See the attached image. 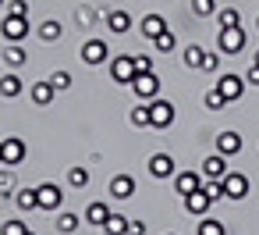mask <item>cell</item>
<instances>
[{
	"instance_id": "obj_3",
	"label": "cell",
	"mask_w": 259,
	"mask_h": 235,
	"mask_svg": "<svg viewBox=\"0 0 259 235\" xmlns=\"http://www.w3.org/2000/svg\"><path fill=\"white\" fill-rule=\"evenodd\" d=\"M110 79L117 86H132V79H135V57H128V54L110 57Z\"/></svg>"
},
{
	"instance_id": "obj_31",
	"label": "cell",
	"mask_w": 259,
	"mask_h": 235,
	"mask_svg": "<svg viewBox=\"0 0 259 235\" xmlns=\"http://www.w3.org/2000/svg\"><path fill=\"white\" fill-rule=\"evenodd\" d=\"M202 104H206L209 111H224V107H227V100H224V93H220L217 86H213V89L206 93V100H202Z\"/></svg>"
},
{
	"instance_id": "obj_9",
	"label": "cell",
	"mask_w": 259,
	"mask_h": 235,
	"mask_svg": "<svg viewBox=\"0 0 259 235\" xmlns=\"http://www.w3.org/2000/svg\"><path fill=\"white\" fill-rule=\"evenodd\" d=\"M25 153H29V146H25L18 136H8V139H4V164H8V167L22 164V160H25Z\"/></svg>"
},
{
	"instance_id": "obj_6",
	"label": "cell",
	"mask_w": 259,
	"mask_h": 235,
	"mask_svg": "<svg viewBox=\"0 0 259 235\" xmlns=\"http://www.w3.org/2000/svg\"><path fill=\"white\" fill-rule=\"evenodd\" d=\"M107 57H110V47L103 43V40H85V47H82V61L85 64H107Z\"/></svg>"
},
{
	"instance_id": "obj_22",
	"label": "cell",
	"mask_w": 259,
	"mask_h": 235,
	"mask_svg": "<svg viewBox=\"0 0 259 235\" xmlns=\"http://www.w3.org/2000/svg\"><path fill=\"white\" fill-rule=\"evenodd\" d=\"M4 61H8L11 68H22V64L29 61V54L22 50V43H8V50H4Z\"/></svg>"
},
{
	"instance_id": "obj_5",
	"label": "cell",
	"mask_w": 259,
	"mask_h": 235,
	"mask_svg": "<svg viewBox=\"0 0 259 235\" xmlns=\"http://www.w3.org/2000/svg\"><path fill=\"white\" fill-rule=\"evenodd\" d=\"M149 118H153V128H170L174 125V104L170 100H149Z\"/></svg>"
},
{
	"instance_id": "obj_42",
	"label": "cell",
	"mask_w": 259,
	"mask_h": 235,
	"mask_svg": "<svg viewBox=\"0 0 259 235\" xmlns=\"http://www.w3.org/2000/svg\"><path fill=\"white\" fill-rule=\"evenodd\" d=\"M248 86H259V64L248 68Z\"/></svg>"
},
{
	"instance_id": "obj_37",
	"label": "cell",
	"mask_w": 259,
	"mask_h": 235,
	"mask_svg": "<svg viewBox=\"0 0 259 235\" xmlns=\"http://www.w3.org/2000/svg\"><path fill=\"white\" fill-rule=\"evenodd\" d=\"M15 189V175L11 171H0V196H8Z\"/></svg>"
},
{
	"instance_id": "obj_33",
	"label": "cell",
	"mask_w": 259,
	"mask_h": 235,
	"mask_svg": "<svg viewBox=\"0 0 259 235\" xmlns=\"http://www.w3.org/2000/svg\"><path fill=\"white\" fill-rule=\"evenodd\" d=\"M57 228H61L64 235H71V231L78 228V214H61V217H57Z\"/></svg>"
},
{
	"instance_id": "obj_47",
	"label": "cell",
	"mask_w": 259,
	"mask_h": 235,
	"mask_svg": "<svg viewBox=\"0 0 259 235\" xmlns=\"http://www.w3.org/2000/svg\"><path fill=\"white\" fill-rule=\"evenodd\" d=\"M25 235H32V231H25Z\"/></svg>"
},
{
	"instance_id": "obj_23",
	"label": "cell",
	"mask_w": 259,
	"mask_h": 235,
	"mask_svg": "<svg viewBox=\"0 0 259 235\" xmlns=\"http://www.w3.org/2000/svg\"><path fill=\"white\" fill-rule=\"evenodd\" d=\"M15 203H18V210H39V196H36V189H18Z\"/></svg>"
},
{
	"instance_id": "obj_34",
	"label": "cell",
	"mask_w": 259,
	"mask_h": 235,
	"mask_svg": "<svg viewBox=\"0 0 259 235\" xmlns=\"http://www.w3.org/2000/svg\"><path fill=\"white\" fill-rule=\"evenodd\" d=\"M192 11H195L199 18H206V15L217 11V0H192Z\"/></svg>"
},
{
	"instance_id": "obj_29",
	"label": "cell",
	"mask_w": 259,
	"mask_h": 235,
	"mask_svg": "<svg viewBox=\"0 0 259 235\" xmlns=\"http://www.w3.org/2000/svg\"><path fill=\"white\" fill-rule=\"evenodd\" d=\"M199 235H227V228L220 221H213V217H202L199 221Z\"/></svg>"
},
{
	"instance_id": "obj_28",
	"label": "cell",
	"mask_w": 259,
	"mask_h": 235,
	"mask_svg": "<svg viewBox=\"0 0 259 235\" xmlns=\"http://www.w3.org/2000/svg\"><path fill=\"white\" fill-rule=\"evenodd\" d=\"M39 40H43V43L61 40V22H43V25H39Z\"/></svg>"
},
{
	"instance_id": "obj_24",
	"label": "cell",
	"mask_w": 259,
	"mask_h": 235,
	"mask_svg": "<svg viewBox=\"0 0 259 235\" xmlns=\"http://www.w3.org/2000/svg\"><path fill=\"white\" fill-rule=\"evenodd\" d=\"M128 224H132V221H128L124 214H110L103 228H107V235H128Z\"/></svg>"
},
{
	"instance_id": "obj_11",
	"label": "cell",
	"mask_w": 259,
	"mask_h": 235,
	"mask_svg": "<svg viewBox=\"0 0 259 235\" xmlns=\"http://www.w3.org/2000/svg\"><path fill=\"white\" fill-rule=\"evenodd\" d=\"M245 192H248V178L238 175V171H227V178H224V196H227V199H241Z\"/></svg>"
},
{
	"instance_id": "obj_14",
	"label": "cell",
	"mask_w": 259,
	"mask_h": 235,
	"mask_svg": "<svg viewBox=\"0 0 259 235\" xmlns=\"http://www.w3.org/2000/svg\"><path fill=\"white\" fill-rule=\"evenodd\" d=\"M202 175H206V178H220V182H224V178H227V157H224V153L206 157V160H202Z\"/></svg>"
},
{
	"instance_id": "obj_45",
	"label": "cell",
	"mask_w": 259,
	"mask_h": 235,
	"mask_svg": "<svg viewBox=\"0 0 259 235\" xmlns=\"http://www.w3.org/2000/svg\"><path fill=\"white\" fill-rule=\"evenodd\" d=\"M0 8H4V0H0Z\"/></svg>"
},
{
	"instance_id": "obj_16",
	"label": "cell",
	"mask_w": 259,
	"mask_h": 235,
	"mask_svg": "<svg viewBox=\"0 0 259 235\" xmlns=\"http://www.w3.org/2000/svg\"><path fill=\"white\" fill-rule=\"evenodd\" d=\"M139 29H142L146 40H156L160 32H167V22H163V15H146V18L139 22Z\"/></svg>"
},
{
	"instance_id": "obj_13",
	"label": "cell",
	"mask_w": 259,
	"mask_h": 235,
	"mask_svg": "<svg viewBox=\"0 0 259 235\" xmlns=\"http://www.w3.org/2000/svg\"><path fill=\"white\" fill-rule=\"evenodd\" d=\"M217 153H224V157H234V153H241V136L238 132H220L217 136Z\"/></svg>"
},
{
	"instance_id": "obj_44",
	"label": "cell",
	"mask_w": 259,
	"mask_h": 235,
	"mask_svg": "<svg viewBox=\"0 0 259 235\" xmlns=\"http://www.w3.org/2000/svg\"><path fill=\"white\" fill-rule=\"evenodd\" d=\"M255 64H259V50H255Z\"/></svg>"
},
{
	"instance_id": "obj_10",
	"label": "cell",
	"mask_w": 259,
	"mask_h": 235,
	"mask_svg": "<svg viewBox=\"0 0 259 235\" xmlns=\"http://www.w3.org/2000/svg\"><path fill=\"white\" fill-rule=\"evenodd\" d=\"M202 178H206V175H199V171H178V175H174V189H178L181 196L199 192V189H202Z\"/></svg>"
},
{
	"instance_id": "obj_8",
	"label": "cell",
	"mask_w": 259,
	"mask_h": 235,
	"mask_svg": "<svg viewBox=\"0 0 259 235\" xmlns=\"http://www.w3.org/2000/svg\"><path fill=\"white\" fill-rule=\"evenodd\" d=\"M217 89H220V93H224V100L231 104V100H238V96L245 93V79L227 72V75H220V79H217Z\"/></svg>"
},
{
	"instance_id": "obj_7",
	"label": "cell",
	"mask_w": 259,
	"mask_h": 235,
	"mask_svg": "<svg viewBox=\"0 0 259 235\" xmlns=\"http://www.w3.org/2000/svg\"><path fill=\"white\" fill-rule=\"evenodd\" d=\"M36 196H39V210H57V207L64 203V192H61V185H54V182H43V185L36 189Z\"/></svg>"
},
{
	"instance_id": "obj_26",
	"label": "cell",
	"mask_w": 259,
	"mask_h": 235,
	"mask_svg": "<svg viewBox=\"0 0 259 235\" xmlns=\"http://www.w3.org/2000/svg\"><path fill=\"white\" fill-rule=\"evenodd\" d=\"M128 118H132V125H135V128H153V118H149V104H146V107H132V114H128Z\"/></svg>"
},
{
	"instance_id": "obj_18",
	"label": "cell",
	"mask_w": 259,
	"mask_h": 235,
	"mask_svg": "<svg viewBox=\"0 0 259 235\" xmlns=\"http://www.w3.org/2000/svg\"><path fill=\"white\" fill-rule=\"evenodd\" d=\"M132 192H135V178H132V175H117V178L110 182V196H114V199H128Z\"/></svg>"
},
{
	"instance_id": "obj_41",
	"label": "cell",
	"mask_w": 259,
	"mask_h": 235,
	"mask_svg": "<svg viewBox=\"0 0 259 235\" xmlns=\"http://www.w3.org/2000/svg\"><path fill=\"white\" fill-rule=\"evenodd\" d=\"M128 235H146V224H142V221H132V224H128Z\"/></svg>"
},
{
	"instance_id": "obj_19",
	"label": "cell",
	"mask_w": 259,
	"mask_h": 235,
	"mask_svg": "<svg viewBox=\"0 0 259 235\" xmlns=\"http://www.w3.org/2000/svg\"><path fill=\"white\" fill-rule=\"evenodd\" d=\"M107 29L117 32V36H124V32L132 29V15H128V11H110V15H107Z\"/></svg>"
},
{
	"instance_id": "obj_40",
	"label": "cell",
	"mask_w": 259,
	"mask_h": 235,
	"mask_svg": "<svg viewBox=\"0 0 259 235\" xmlns=\"http://www.w3.org/2000/svg\"><path fill=\"white\" fill-rule=\"evenodd\" d=\"M11 15H29V0H11Z\"/></svg>"
},
{
	"instance_id": "obj_39",
	"label": "cell",
	"mask_w": 259,
	"mask_h": 235,
	"mask_svg": "<svg viewBox=\"0 0 259 235\" xmlns=\"http://www.w3.org/2000/svg\"><path fill=\"white\" fill-rule=\"evenodd\" d=\"M139 72H153V61H149V54H135V75Z\"/></svg>"
},
{
	"instance_id": "obj_2",
	"label": "cell",
	"mask_w": 259,
	"mask_h": 235,
	"mask_svg": "<svg viewBox=\"0 0 259 235\" xmlns=\"http://www.w3.org/2000/svg\"><path fill=\"white\" fill-rule=\"evenodd\" d=\"M0 32H4L8 43H22L29 36V15H4V22H0Z\"/></svg>"
},
{
	"instance_id": "obj_17",
	"label": "cell",
	"mask_w": 259,
	"mask_h": 235,
	"mask_svg": "<svg viewBox=\"0 0 259 235\" xmlns=\"http://www.w3.org/2000/svg\"><path fill=\"white\" fill-rule=\"evenodd\" d=\"M54 93H57V89H54V82H50V79H43V82H36V86H32V104L50 107V104H54Z\"/></svg>"
},
{
	"instance_id": "obj_20",
	"label": "cell",
	"mask_w": 259,
	"mask_h": 235,
	"mask_svg": "<svg viewBox=\"0 0 259 235\" xmlns=\"http://www.w3.org/2000/svg\"><path fill=\"white\" fill-rule=\"evenodd\" d=\"M107 217H110V210H107V203H89V210H85V221H89V224H96V228H103V224H107Z\"/></svg>"
},
{
	"instance_id": "obj_43",
	"label": "cell",
	"mask_w": 259,
	"mask_h": 235,
	"mask_svg": "<svg viewBox=\"0 0 259 235\" xmlns=\"http://www.w3.org/2000/svg\"><path fill=\"white\" fill-rule=\"evenodd\" d=\"M0 164H4V143H0Z\"/></svg>"
},
{
	"instance_id": "obj_15",
	"label": "cell",
	"mask_w": 259,
	"mask_h": 235,
	"mask_svg": "<svg viewBox=\"0 0 259 235\" xmlns=\"http://www.w3.org/2000/svg\"><path fill=\"white\" fill-rule=\"evenodd\" d=\"M181 203H185V210H188V214L202 217V214L209 210V203H213V199H209V196H206V192L199 189V192H188V196H181Z\"/></svg>"
},
{
	"instance_id": "obj_35",
	"label": "cell",
	"mask_w": 259,
	"mask_h": 235,
	"mask_svg": "<svg viewBox=\"0 0 259 235\" xmlns=\"http://www.w3.org/2000/svg\"><path fill=\"white\" fill-rule=\"evenodd\" d=\"M25 231H29L25 221H8L4 228H0V235H25Z\"/></svg>"
},
{
	"instance_id": "obj_36",
	"label": "cell",
	"mask_w": 259,
	"mask_h": 235,
	"mask_svg": "<svg viewBox=\"0 0 259 235\" xmlns=\"http://www.w3.org/2000/svg\"><path fill=\"white\" fill-rule=\"evenodd\" d=\"M50 82H54V89H68V86H71V75H68V72H54Z\"/></svg>"
},
{
	"instance_id": "obj_21",
	"label": "cell",
	"mask_w": 259,
	"mask_h": 235,
	"mask_svg": "<svg viewBox=\"0 0 259 235\" xmlns=\"http://www.w3.org/2000/svg\"><path fill=\"white\" fill-rule=\"evenodd\" d=\"M0 96H8V100L22 96V79L18 75H4V79H0Z\"/></svg>"
},
{
	"instance_id": "obj_46",
	"label": "cell",
	"mask_w": 259,
	"mask_h": 235,
	"mask_svg": "<svg viewBox=\"0 0 259 235\" xmlns=\"http://www.w3.org/2000/svg\"><path fill=\"white\" fill-rule=\"evenodd\" d=\"M255 25H259V18H255Z\"/></svg>"
},
{
	"instance_id": "obj_27",
	"label": "cell",
	"mask_w": 259,
	"mask_h": 235,
	"mask_svg": "<svg viewBox=\"0 0 259 235\" xmlns=\"http://www.w3.org/2000/svg\"><path fill=\"white\" fill-rule=\"evenodd\" d=\"M217 22H220V29H238V25H241V15H238L234 8H224V11L217 15Z\"/></svg>"
},
{
	"instance_id": "obj_4",
	"label": "cell",
	"mask_w": 259,
	"mask_h": 235,
	"mask_svg": "<svg viewBox=\"0 0 259 235\" xmlns=\"http://www.w3.org/2000/svg\"><path fill=\"white\" fill-rule=\"evenodd\" d=\"M132 89H135L139 100H156V93H160V79H156L153 72H139V75L132 79Z\"/></svg>"
},
{
	"instance_id": "obj_30",
	"label": "cell",
	"mask_w": 259,
	"mask_h": 235,
	"mask_svg": "<svg viewBox=\"0 0 259 235\" xmlns=\"http://www.w3.org/2000/svg\"><path fill=\"white\" fill-rule=\"evenodd\" d=\"M174 43H178V40H174V32H170V29H167V32H160V36L153 40V47H156L160 54H170V50H174Z\"/></svg>"
},
{
	"instance_id": "obj_12",
	"label": "cell",
	"mask_w": 259,
	"mask_h": 235,
	"mask_svg": "<svg viewBox=\"0 0 259 235\" xmlns=\"http://www.w3.org/2000/svg\"><path fill=\"white\" fill-rule=\"evenodd\" d=\"M149 175L153 178H170L174 175V157L170 153H153L149 157Z\"/></svg>"
},
{
	"instance_id": "obj_25",
	"label": "cell",
	"mask_w": 259,
	"mask_h": 235,
	"mask_svg": "<svg viewBox=\"0 0 259 235\" xmlns=\"http://www.w3.org/2000/svg\"><path fill=\"white\" fill-rule=\"evenodd\" d=\"M202 57H206V50L202 47H185V54H181V61H185V68H202Z\"/></svg>"
},
{
	"instance_id": "obj_38",
	"label": "cell",
	"mask_w": 259,
	"mask_h": 235,
	"mask_svg": "<svg viewBox=\"0 0 259 235\" xmlns=\"http://www.w3.org/2000/svg\"><path fill=\"white\" fill-rule=\"evenodd\" d=\"M217 64H220L217 50H206V57H202V72H217Z\"/></svg>"
},
{
	"instance_id": "obj_1",
	"label": "cell",
	"mask_w": 259,
	"mask_h": 235,
	"mask_svg": "<svg viewBox=\"0 0 259 235\" xmlns=\"http://www.w3.org/2000/svg\"><path fill=\"white\" fill-rule=\"evenodd\" d=\"M217 50L227 54V57L241 54V50H245V29H241V25H238V29H217Z\"/></svg>"
},
{
	"instance_id": "obj_32",
	"label": "cell",
	"mask_w": 259,
	"mask_h": 235,
	"mask_svg": "<svg viewBox=\"0 0 259 235\" xmlns=\"http://www.w3.org/2000/svg\"><path fill=\"white\" fill-rule=\"evenodd\" d=\"M68 182H71L75 189H85V185H89V171H85V167H71V171H68Z\"/></svg>"
}]
</instances>
